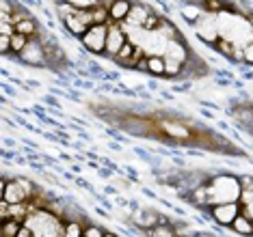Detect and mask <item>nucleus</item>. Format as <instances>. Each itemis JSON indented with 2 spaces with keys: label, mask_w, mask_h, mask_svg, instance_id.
<instances>
[{
  "label": "nucleus",
  "mask_w": 253,
  "mask_h": 237,
  "mask_svg": "<svg viewBox=\"0 0 253 237\" xmlns=\"http://www.w3.org/2000/svg\"><path fill=\"white\" fill-rule=\"evenodd\" d=\"M24 227L31 229L37 237H65V220L48 209L31 211L24 220Z\"/></svg>",
  "instance_id": "1"
},
{
  "label": "nucleus",
  "mask_w": 253,
  "mask_h": 237,
  "mask_svg": "<svg viewBox=\"0 0 253 237\" xmlns=\"http://www.w3.org/2000/svg\"><path fill=\"white\" fill-rule=\"evenodd\" d=\"M108 28H111V24H93L83 37H80V41H83V45L89 52H93V54H104Z\"/></svg>",
  "instance_id": "2"
},
{
  "label": "nucleus",
  "mask_w": 253,
  "mask_h": 237,
  "mask_svg": "<svg viewBox=\"0 0 253 237\" xmlns=\"http://www.w3.org/2000/svg\"><path fill=\"white\" fill-rule=\"evenodd\" d=\"M0 196H2V201L9 205H20V203H28V201H31V196H28L24 183L20 181V177L2 179V181H0Z\"/></svg>",
  "instance_id": "3"
},
{
  "label": "nucleus",
  "mask_w": 253,
  "mask_h": 237,
  "mask_svg": "<svg viewBox=\"0 0 253 237\" xmlns=\"http://www.w3.org/2000/svg\"><path fill=\"white\" fill-rule=\"evenodd\" d=\"M243 211V205H240V201H229V203H216V205H210V216L214 218L216 224H221V227H229L236 216Z\"/></svg>",
  "instance_id": "4"
},
{
  "label": "nucleus",
  "mask_w": 253,
  "mask_h": 237,
  "mask_svg": "<svg viewBox=\"0 0 253 237\" xmlns=\"http://www.w3.org/2000/svg\"><path fill=\"white\" fill-rule=\"evenodd\" d=\"M18 59H20L22 63H26V65H33V67H42V65H45V63H48V59H45L43 43L39 41V39H31L26 48L18 54Z\"/></svg>",
  "instance_id": "5"
},
{
  "label": "nucleus",
  "mask_w": 253,
  "mask_h": 237,
  "mask_svg": "<svg viewBox=\"0 0 253 237\" xmlns=\"http://www.w3.org/2000/svg\"><path fill=\"white\" fill-rule=\"evenodd\" d=\"M126 41H128V37H126V33H124L122 24H115V22H111L104 54H106V56H111V59H115V56L119 54V50H122L124 45H126Z\"/></svg>",
  "instance_id": "6"
},
{
  "label": "nucleus",
  "mask_w": 253,
  "mask_h": 237,
  "mask_svg": "<svg viewBox=\"0 0 253 237\" xmlns=\"http://www.w3.org/2000/svg\"><path fill=\"white\" fill-rule=\"evenodd\" d=\"M160 127H163L165 134L169 138H173V140L188 142V140H193L195 138V134L182 123V121H165V123H160Z\"/></svg>",
  "instance_id": "7"
},
{
  "label": "nucleus",
  "mask_w": 253,
  "mask_h": 237,
  "mask_svg": "<svg viewBox=\"0 0 253 237\" xmlns=\"http://www.w3.org/2000/svg\"><path fill=\"white\" fill-rule=\"evenodd\" d=\"M229 229L234 231V233H238V235H245V237H249L253 235V218L249 216V211H247V207L243 205V211L236 216V220L229 224Z\"/></svg>",
  "instance_id": "8"
},
{
  "label": "nucleus",
  "mask_w": 253,
  "mask_h": 237,
  "mask_svg": "<svg viewBox=\"0 0 253 237\" xmlns=\"http://www.w3.org/2000/svg\"><path fill=\"white\" fill-rule=\"evenodd\" d=\"M132 9V2L130 0H115V2L108 7V15H111V22L115 24H124L126 17H128Z\"/></svg>",
  "instance_id": "9"
},
{
  "label": "nucleus",
  "mask_w": 253,
  "mask_h": 237,
  "mask_svg": "<svg viewBox=\"0 0 253 237\" xmlns=\"http://www.w3.org/2000/svg\"><path fill=\"white\" fill-rule=\"evenodd\" d=\"M149 13H152V11H149L145 4H132L130 13H128V17H126V24L143 28V24H145V20L149 17Z\"/></svg>",
  "instance_id": "10"
},
{
  "label": "nucleus",
  "mask_w": 253,
  "mask_h": 237,
  "mask_svg": "<svg viewBox=\"0 0 253 237\" xmlns=\"http://www.w3.org/2000/svg\"><path fill=\"white\" fill-rule=\"evenodd\" d=\"M165 59H173V61H180V63H186L188 61V50L180 39H173V41L167 43V50H165Z\"/></svg>",
  "instance_id": "11"
},
{
  "label": "nucleus",
  "mask_w": 253,
  "mask_h": 237,
  "mask_svg": "<svg viewBox=\"0 0 253 237\" xmlns=\"http://www.w3.org/2000/svg\"><path fill=\"white\" fill-rule=\"evenodd\" d=\"M65 26H67V31H70L72 34H76V37H83V34L89 31V26L78 17V9L74 11V15H70L65 20Z\"/></svg>",
  "instance_id": "12"
},
{
  "label": "nucleus",
  "mask_w": 253,
  "mask_h": 237,
  "mask_svg": "<svg viewBox=\"0 0 253 237\" xmlns=\"http://www.w3.org/2000/svg\"><path fill=\"white\" fill-rule=\"evenodd\" d=\"M39 41L43 43V50H45V59H48V63H61L63 59H65V54H63V50L56 45L54 41H48V39H39Z\"/></svg>",
  "instance_id": "13"
},
{
  "label": "nucleus",
  "mask_w": 253,
  "mask_h": 237,
  "mask_svg": "<svg viewBox=\"0 0 253 237\" xmlns=\"http://www.w3.org/2000/svg\"><path fill=\"white\" fill-rule=\"evenodd\" d=\"M158 216H160V213L152 211V209H145L143 213H139V216H136V227L143 229V231L154 229V227L158 224Z\"/></svg>",
  "instance_id": "14"
},
{
  "label": "nucleus",
  "mask_w": 253,
  "mask_h": 237,
  "mask_svg": "<svg viewBox=\"0 0 253 237\" xmlns=\"http://www.w3.org/2000/svg\"><path fill=\"white\" fill-rule=\"evenodd\" d=\"M234 117L243 127L253 132V106H240L234 110Z\"/></svg>",
  "instance_id": "15"
},
{
  "label": "nucleus",
  "mask_w": 253,
  "mask_h": 237,
  "mask_svg": "<svg viewBox=\"0 0 253 237\" xmlns=\"http://www.w3.org/2000/svg\"><path fill=\"white\" fill-rule=\"evenodd\" d=\"M15 31L26 34L28 39H39V26L35 20H31V17H26V20H22L20 24H15Z\"/></svg>",
  "instance_id": "16"
},
{
  "label": "nucleus",
  "mask_w": 253,
  "mask_h": 237,
  "mask_svg": "<svg viewBox=\"0 0 253 237\" xmlns=\"http://www.w3.org/2000/svg\"><path fill=\"white\" fill-rule=\"evenodd\" d=\"M22 227H24V222L15 220V218L2 220V224H0V237H18Z\"/></svg>",
  "instance_id": "17"
},
{
  "label": "nucleus",
  "mask_w": 253,
  "mask_h": 237,
  "mask_svg": "<svg viewBox=\"0 0 253 237\" xmlns=\"http://www.w3.org/2000/svg\"><path fill=\"white\" fill-rule=\"evenodd\" d=\"M147 73L152 76H165V56H147Z\"/></svg>",
  "instance_id": "18"
},
{
  "label": "nucleus",
  "mask_w": 253,
  "mask_h": 237,
  "mask_svg": "<svg viewBox=\"0 0 253 237\" xmlns=\"http://www.w3.org/2000/svg\"><path fill=\"white\" fill-rule=\"evenodd\" d=\"M149 237H177L173 224H156L154 229L147 231Z\"/></svg>",
  "instance_id": "19"
},
{
  "label": "nucleus",
  "mask_w": 253,
  "mask_h": 237,
  "mask_svg": "<svg viewBox=\"0 0 253 237\" xmlns=\"http://www.w3.org/2000/svg\"><path fill=\"white\" fill-rule=\"evenodd\" d=\"M156 33H158L163 39H167V41H173V39H177V28L171 24L169 20H163V22H160V26L156 28Z\"/></svg>",
  "instance_id": "20"
},
{
  "label": "nucleus",
  "mask_w": 253,
  "mask_h": 237,
  "mask_svg": "<svg viewBox=\"0 0 253 237\" xmlns=\"http://www.w3.org/2000/svg\"><path fill=\"white\" fill-rule=\"evenodd\" d=\"M184 71V63L173 61V59H165V76L167 78H177Z\"/></svg>",
  "instance_id": "21"
},
{
  "label": "nucleus",
  "mask_w": 253,
  "mask_h": 237,
  "mask_svg": "<svg viewBox=\"0 0 253 237\" xmlns=\"http://www.w3.org/2000/svg\"><path fill=\"white\" fill-rule=\"evenodd\" d=\"M214 48L218 54H223V56H227V59H232V54H234V48H236V43H232L227 37H218V41L214 43Z\"/></svg>",
  "instance_id": "22"
},
{
  "label": "nucleus",
  "mask_w": 253,
  "mask_h": 237,
  "mask_svg": "<svg viewBox=\"0 0 253 237\" xmlns=\"http://www.w3.org/2000/svg\"><path fill=\"white\" fill-rule=\"evenodd\" d=\"M84 224L80 220H65V237H83Z\"/></svg>",
  "instance_id": "23"
},
{
  "label": "nucleus",
  "mask_w": 253,
  "mask_h": 237,
  "mask_svg": "<svg viewBox=\"0 0 253 237\" xmlns=\"http://www.w3.org/2000/svg\"><path fill=\"white\" fill-rule=\"evenodd\" d=\"M28 41H31V39H28L26 34H22V33H15L13 37H11V52H13V54L18 56L20 52H22V50H24L26 45H28Z\"/></svg>",
  "instance_id": "24"
},
{
  "label": "nucleus",
  "mask_w": 253,
  "mask_h": 237,
  "mask_svg": "<svg viewBox=\"0 0 253 237\" xmlns=\"http://www.w3.org/2000/svg\"><path fill=\"white\" fill-rule=\"evenodd\" d=\"M134 50H136V45H134V43H132L130 39H128L124 48L119 50V54L115 56V61H117V63H122V65H126V63H128V61L132 59V54H134Z\"/></svg>",
  "instance_id": "25"
},
{
  "label": "nucleus",
  "mask_w": 253,
  "mask_h": 237,
  "mask_svg": "<svg viewBox=\"0 0 253 237\" xmlns=\"http://www.w3.org/2000/svg\"><path fill=\"white\" fill-rule=\"evenodd\" d=\"M93 24H111V15H108V7L100 4L93 9Z\"/></svg>",
  "instance_id": "26"
},
{
  "label": "nucleus",
  "mask_w": 253,
  "mask_h": 237,
  "mask_svg": "<svg viewBox=\"0 0 253 237\" xmlns=\"http://www.w3.org/2000/svg\"><path fill=\"white\" fill-rule=\"evenodd\" d=\"M65 2H67V4H72V7H74V9H78V11L100 7V0H65Z\"/></svg>",
  "instance_id": "27"
},
{
  "label": "nucleus",
  "mask_w": 253,
  "mask_h": 237,
  "mask_svg": "<svg viewBox=\"0 0 253 237\" xmlns=\"http://www.w3.org/2000/svg\"><path fill=\"white\" fill-rule=\"evenodd\" d=\"M160 22H163V17H160V15H156V13H149V17L145 20V24H143L141 31H147V33L156 31V28L160 26Z\"/></svg>",
  "instance_id": "28"
},
{
  "label": "nucleus",
  "mask_w": 253,
  "mask_h": 237,
  "mask_svg": "<svg viewBox=\"0 0 253 237\" xmlns=\"http://www.w3.org/2000/svg\"><path fill=\"white\" fill-rule=\"evenodd\" d=\"M104 235H106V231H102L97 224H87L83 233V237H104Z\"/></svg>",
  "instance_id": "29"
},
{
  "label": "nucleus",
  "mask_w": 253,
  "mask_h": 237,
  "mask_svg": "<svg viewBox=\"0 0 253 237\" xmlns=\"http://www.w3.org/2000/svg\"><path fill=\"white\" fill-rule=\"evenodd\" d=\"M238 179H240V192H253V177L243 175Z\"/></svg>",
  "instance_id": "30"
},
{
  "label": "nucleus",
  "mask_w": 253,
  "mask_h": 237,
  "mask_svg": "<svg viewBox=\"0 0 253 237\" xmlns=\"http://www.w3.org/2000/svg\"><path fill=\"white\" fill-rule=\"evenodd\" d=\"M201 7H204L206 11H218V9H223V0H204L201 2Z\"/></svg>",
  "instance_id": "31"
},
{
  "label": "nucleus",
  "mask_w": 253,
  "mask_h": 237,
  "mask_svg": "<svg viewBox=\"0 0 253 237\" xmlns=\"http://www.w3.org/2000/svg\"><path fill=\"white\" fill-rule=\"evenodd\" d=\"M15 33L18 31H15L13 24H9V22H0V34H4V37H13Z\"/></svg>",
  "instance_id": "32"
},
{
  "label": "nucleus",
  "mask_w": 253,
  "mask_h": 237,
  "mask_svg": "<svg viewBox=\"0 0 253 237\" xmlns=\"http://www.w3.org/2000/svg\"><path fill=\"white\" fill-rule=\"evenodd\" d=\"M243 52H245V63L253 65V41H249L247 45H243Z\"/></svg>",
  "instance_id": "33"
},
{
  "label": "nucleus",
  "mask_w": 253,
  "mask_h": 237,
  "mask_svg": "<svg viewBox=\"0 0 253 237\" xmlns=\"http://www.w3.org/2000/svg\"><path fill=\"white\" fill-rule=\"evenodd\" d=\"M0 52H2V54H9L11 52V37L0 34Z\"/></svg>",
  "instance_id": "34"
},
{
  "label": "nucleus",
  "mask_w": 253,
  "mask_h": 237,
  "mask_svg": "<svg viewBox=\"0 0 253 237\" xmlns=\"http://www.w3.org/2000/svg\"><path fill=\"white\" fill-rule=\"evenodd\" d=\"M18 237H37L35 233H33V231L31 229H28V227H22V231H20V233H18Z\"/></svg>",
  "instance_id": "35"
},
{
  "label": "nucleus",
  "mask_w": 253,
  "mask_h": 237,
  "mask_svg": "<svg viewBox=\"0 0 253 237\" xmlns=\"http://www.w3.org/2000/svg\"><path fill=\"white\" fill-rule=\"evenodd\" d=\"M136 69H139V71H147V56L143 61H139V65H136Z\"/></svg>",
  "instance_id": "36"
},
{
  "label": "nucleus",
  "mask_w": 253,
  "mask_h": 237,
  "mask_svg": "<svg viewBox=\"0 0 253 237\" xmlns=\"http://www.w3.org/2000/svg\"><path fill=\"white\" fill-rule=\"evenodd\" d=\"M195 237H214V235H210V233H197Z\"/></svg>",
  "instance_id": "37"
},
{
  "label": "nucleus",
  "mask_w": 253,
  "mask_h": 237,
  "mask_svg": "<svg viewBox=\"0 0 253 237\" xmlns=\"http://www.w3.org/2000/svg\"><path fill=\"white\" fill-rule=\"evenodd\" d=\"M247 20H249V26L253 28V13H251V15H247Z\"/></svg>",
  "instance_id": "38"
},
{
  "label": "nucleus",
  "mask_w": 253,
  "mask_h": 237,
  "mask_svg": "<svg viewBox=\"0 0 253 237\" xmlns=\"http://www.w3.org/2000/svg\"><path fill=\"white\" fill-rule=\"evenodd\" d=\"M104 237H117V235H115V233H106Z\"/></svg>",
  "instance_id": "39"
}]
</instances>
